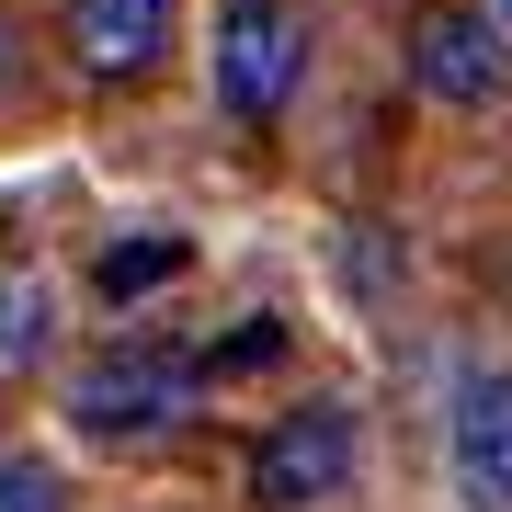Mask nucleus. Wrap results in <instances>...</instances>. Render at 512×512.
Masks as SVG:
<instances>
[{
	"label": "nucleus",
	"mask_w": 512,
	"mask_h": 512,
	"mask_svg": "<svg viewBox=\"0 0 512 512\" xmlns=\"http://www.w3.org/2000/svg\"><path fill=\"white\" fill-rule=\"evenodd\" d=\"M183 239H171V228H148V239H114V251L92 262V296H103V308H137V296H160L171 274H183Z\"/></svg>",
	"instance_id": "obj_8"
},
{
	"label": "nucleus",
	"mask_w": 512,
	"mask_h": 512,
	"mask_svg": "<svg viewBox=\"0 0 512 512\" xmlns=\"http://www.w3.org/2000/svg\"><path fill=\"white\" fill-rule=\"evenodd\" d=\"M0 512H69V478H57V456H0Z\"/></svg>",
	"instance_id": "obj_9"
},
{
	"label": "nucleus",
	"mask_w": 512,
	"mask_h": 512,
	"mask_svg": "<svg viewBox=\"0 0 512 512\" xmlns=\"http://www.w3.org/2000/svg\"><path fill=\"white\" fill-rule=\"evenodd\" d=\"M12 80H23V35H12V12H0V103H12Z\"/></svg>",
	"instance_id": "obj_11"
},
{
	"label": "nucleus",
	"mask_w": 512,
	"mask_h": 512,
	"mask_svg": "<svg viewBox=\"0 0 512 512\" xmlns=\"http://www.w3.org/2000/svg\"><path fill=\"white\" fill-rule=\"evenodd\" d=\"M194 387H205L194 353H171V342H103L92 365L69 376V421H80V444L137 456V444H171L194 421Z\"/></svg>",
	"instance_id": "obj_1"
},
{
	"label": "nucleus",
	"mask_w": 512,
	"mask_h": 512,
	"mask_svg": "<svg viewBox=\"0 0 512 512\" xmlns=\"http://www.w3.org/2000/svg\"><path fill=\"white\" fill-rule=\"evenodd\" d=\"M46 342H57V285L46 274H0V387L35 376Z\"/></svg>",
	"instance_id": "obj_7"
},
{
	"label": "nucleus",
	"mask_w": 512,
	"mask_h": 512,
	"mask_svg": "<svg viewBox=\"0 0 512 512\" xmlns=\"http://www.w3.org/2000/svg\"><path fill=\"white\" fill-rule=\"evenodd\" d=\"M410 69H421V92H433V103L478 114V103L512 92V35H501L490 12H433V23H421V46H410Z\"/></svg>",
	"instance_id": "obj_4"
},
{
	"label": "nucleus",
	"mask_w": 512,
	"mask_h": 512,
	"mask_svg": "<svg viewBox=\"0 0 512 512\" xmlns=\"http://www.w3.org/2000/svg\"><path fill=\"white\" fill-rule=\"evenodd\" d=\"M308 80V23L296 0H217V103L228 126H274Z\"/></svg>",
	"instance_id": "obj_2"
},
{
	"label": "nucleus",
	"mask_w": 512,
	"mask_h": 512,
	"mask_svg": "<svg viewBox=\"0 0 512 512\" xmlns=\"http://www.w3.org/2000/svg\"><path fill=\"white\" fill-rule=\"evenodd\" d=\"M444 478L467 512H512V376H478L444 433Z\"/></svg>",
	"instance_id": "obj_5"
},
{
	"label": "nucleus",
	"mask_w": 512,
	"mask_h": 512,
	"mask_svg": "<svg viewBox=\"0 0 512 512\" xmlns=\"http://www.w3.org/2000/svg\"><path fill=\"white\" fill-rule=\"evenodd\" d=\"M205 376H262V365H285V319H239L217 353H194Z\"/></svg>",
	"instance_id": "obj_10"
},
{
	"label": "nucleus",
	"mask_w": 512,
	"mask_h": 512,
	"mask_svg": "<svg viewBox=\"0 0 512 512\" xmlns=\"http://www.w3.org/2000/svg\"><path fill=\"white\" fill-rule=\"evenodd\" d=\"M171 12H183V0H69L80 80H148L160 46H171Z\"/></svg>",
	"instance_id": "obj_6"
},
{
	"label": "nucleus",
	"mask_w": 512,
	"mask_h": 512,
	"mask_svg": "<svg viewBox=\"0 0 512 512\" xmlns=\"http://www.w3.org/2000/svg\"><path fill=\"white\" fill-rule=\"evenodd\" d=\"M353 467H365V421H353V399H308V410H285L274 433L251 444V501H262V512L342 501Z\"/></svg>",
	"instance_id": "obj_3"
},
{
	"label": "nucleus",
	"mask_w": 512,
	"mask_h": 512,
	"mask_svg": "<svg viewBox=\"0 0 512 512\" xmlns=\"http://www.w3.org/2000/svg\"><path fill=\"white\" fill-rule=\"evenodd\" d=\"M490 23H501V35H512V0H490Z\"/></svg>",
	"instance_id": "obj_12"
}]
</instances>
